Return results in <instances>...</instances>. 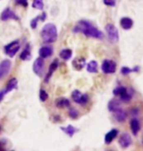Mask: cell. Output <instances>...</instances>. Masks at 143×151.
Wrapping results in <instances>:
<instances>
[{"mask_svg":"<svg viewBox=\"0 0 143 151\" xmlns=\"http://www.w3.org/2000/svg\"><path fill=\"white\" fill-rule=\"evenodd\" d=\"M41 38L45 43H53L57 40L58 32L56 26L52 23L46 24L41 29Z\"/></svg>","mask_w":143,"mask_h":151,"instance_id":"6da1fadb","label":"cell"},{"mask_svg":"<svg viewBox=\"0 0 143 151\" xmlns=\"http://www.w3.org/2000/svg\"><path fill=\"white\" fill-rule=\"evenodd\" d=\"M113 93L116 96H120L121 101L129 102L132 98L133 90L132 88H127L126 86H117L113 90Z\"/></svg>","mask_w":143,"mask_h":151,"instance_id":"7a4b0ae2","label":"cell"},{"mask_svg":"<svg viewBox=\"0 0 143 151\" xmlns=\"http://www.w3.org/2000/svg\"><path fill=\"white\" fill-rule=\"evenodd\" d=\"M83 34L87 37H92L96 39H102L104 37L103 32L100 31V29L95 28V27H93L91 24H89V25L86 27V29L83 32Z\"/></svg>","mask_w":143,"mask_h":151,"instance_id":"3957f363","label":"cell"},{"mask_svg":"<svg viewBox=\"0 0 143 151\" xmlns=\"http://www.w3.org/2000/svg\"><path fill=\"white\" fill-rule=\"evenodd\" d=\"M106 32H107V37L112 43H117L119 41V31L116 28V26L113 24H108L105 27Z\"/></svg>","mask_w":143,"mask_h":151,"instance_id":"277c9868","label":"cell"},{"mask_svg":"<svg viewBox=\"0 0 143 151\" xmlns=\"http://www.w3.org/2000/svg\"><path fill=\"white\" fill-rule=\"evenodd\" d=\"M101 69L102 72L104 74H114L116 71H117V64L113 60H108L106 59L103 61L102 65H101Z\"/></svg>","mask_w":143,"mask_h":151,"instance_id":"5b68a950","label":"cell"},{"mask_svg":"<svg viewBox=\"0 0 143 151\" xmlns=\"http://www.w3.org/2000/svg\"><path fill=\"white\" fill-rule=\"evenodd\" d=\"M19 49H20V42H19V40L12 41L11 43L7 44L4 47L5 53L7 54L9 57H11V58L16 55V53L19 51Z\"/></svg>","mask_w":143,"mask_h":151,"instance_id":"8992f818","label":"cell"},{"mask_svg":"<svg viewBox=\"0 0 143 151\" xmlns=\"http://www.w3.org/2000/svg\"><path fill=\"white\" fill-rule=\"evenodd\" d=\"M72 98L75 103L80 104V105H86L88 101V95L86 93H81L80 90L75 89L72 92Z\"/></svg>","mask_w":143,"mask_h":151,"instance_id":"52a82bcc","label":"cell"},{"mask_svg":"<svg viewBox=\"0 0 143 151\" xmlns=\"http://www.w3.org/2000/svg\"><path fill=\"white\" fill-rule=\"evenodd\" d=\"M132 139L129 132H123V134H121L120 138H119V144H120V146L123 149H126L127 147H129L132 145Z\"/></svg>","mask_w":143,"mask_h":151,"instance_id":"ba28073f","label":"cell"},{"mask_svg":"<svg viewBox=\"0 0 143 151\" xmlns=\"http://www.w3.org/2000/svg\"><path fill=\"white\" fill-rule=\"evenodd\" d=\"M12 67V63L10 60H3V61L0 63V80L4 78L6 76L9 74V72L11 70Z\"/></svg>","mask_w":143,"mask_h":151,"instance_id":"9c48e42d","label":"cell"},{"mask_svg":"<svg viewBox=\"0 0 143 151\" xmlns=\"http://www.w3.org/2000/svg\"><path fill=\"white\" fill-rule=\"evenodd\" d=\"M32 70L36 76L41 77L42 73H43V70H44V60H43V58L39 57V58L35 59V61H34V63H33V66H32Z\"/></svg>","mask_w":143,"mask_h":151,"instance_id":"30bf717a","label":"cell"},{"mask_svg":"<svg viewBox=\"0 0 143 151\" xmlns=\"http://www.w3.org/2000/svg\"><path fill=\"white\" fill-rule=\"evenodd\" d=\"M1 20L2 21H8V20H19V18L10 8H6L1 13Z\"/></svg>","mask_w":143,"mask_h":151,"instance_id":"8fae6325","label":"cell"},{"mask_svg":"<svg viewBox=\"0 0 143 151\" xmlns=\"http://www.w3.org/2000/svg\"><path fill=\"white\" fill-rule=\"evenodd\" d=\"M73 68L77 71H81L84 68V66L86 65V59L83 57H75V58L73 60Z\"/></svg>","mask_w":143,"mask_h":151,"instance_id":"7c38bea8","label":"cell"},{"mask_svg":"<svg viewBox=\"0 0 143 151\" xmlns=\"http://www.w3.org/2000/svg\"><path fill=\"white\" fill-rule=\"evenodd\" d=\"M59 64H60V63H59V61H58V59H54L53 61H52V63H51L50 66H49V70H48L46 76H45V78H44L45 83H48V81H49L51 76H52L54 72L57 70V68H58V66H59Z\"/></svg>","mask_w":143,"mask_h":151,"instance_id":"4fadbf2b","label":"cell"},{"mask_svg":"<svg viewBox=\"0 0 143 151\" xmlns=\"http://www.w3.org/2000/svg\"><path fill=\"white\" fill-rule=\"evenodd\" d=\"M113 113H114V116L116 118V120H117L119 123H124L127 118L126 112L121 109V108H119V109H117Z\"/></svg>","mask_w":143,"mask_h":151,"instance_id":"5bb4252c","label":"cell"},{"mask_svg":"<svg viewBox=\"0 0 143 151\" xmlns=\"http://www.w3.org/2000/svg\"><path fill=\"white\" fill-rule=\"evenodd\" d=\"M38 53L41 58H43V59L48 58V57H50L53 54V48L51 46H42L40 49H39Z\"/></svg>","mask_w":143,"mask_h":151,"instance_id":"9a60e30c","label":"cell"},{"mask_svg":"<svg viewBox=\"0 0 143 151\" xmlns=\"http://www.w3.org/2000/svg\"><path fill=\"white\" fill-rule=\"evenodd\" d=\"M119 134V131L116 129H111L110 132H108L107 134H105V137H104V140H105V143L106 144H110L112 141H113L116 137H117V135Z\"/></svg>","mask_w":143,"mask_h":151,"instance_id":"2e32d148","label":"cell"},{"mask_svg":"<svg viewBox=\"0 0 143 151\" xmlns=\"http://www.w3.org/2000/svg\"><path fill=\"white\" fill-rule=\"evenodd\" d=\"M130 129H132L133 135H137V134L140 131V123H139V121L136 119V118H133V119L130 120Z\"/></svg>","mask_w":143,"mask_h":151,"instance_id":"e0dca14e","label":"cell"},{"mask_svg":"<svg viewBox=\"0 0 143 151\" xmlns=\"http://www.w3.org/2000/svg\"><path fill=\"white\" fill-rule=\"evenodd\" d=\"M55 106L57 108H60V109H63V108H68L71 106V103H70L69 99H67L65 97H60L55 100Z\"/></svg>","mask_w":143,"mask_h":151,"instance_id":"ac0fdd59","label":"cell"},{"mask_svg":"<svg viewBox=\"0 0 143 151\" xmlns=\"http://www.w3.org/2000/svg\"><path fill=\"white\" fill-rule=\"evenodd\" d=\"M121 100H119V99H117V98H114V99H112V100H110L108 103L109 111L113 113L117 109H119V108H121Z\"/></svg>","mask_w":143,"mask_h":151,"instance_id":"d6986e66","label":"cell"},{"mask_svg":"<svg viewBox=\"0 0 143 151\" xmlns=\"http://www.w3.org/2000/svg\"><path fill=\"white\" fill-rule=\"evenodd\" d=\"M120 24L124 29H130L133 26V21L129 17H124L121 19Z\"/></svg>","mask_w":143,"mask_h":151,"instance_id":"ffe728a7","label":"cell"},{"mask_svg":"<svg viewBox=\"0 0 143 151\" xmlns=\"http://www.w3.org/2000/svg\"><path fill=\"white\" fill-rule=\"evenodd\" d=\"M61 131H63L66 134H68L69 137H74V134L78 132V129L73 127L71 125H69L68 127H61Z\"/></svg>","mask_w":143,"mask_h":151,"instance_id":"44dd1931","label":"cell"},{"mask_svg":"<svg viewBox=\"0 0 143 151\" xmlns=\"http://www.w3.org/2000/svg\"><path fill=\"white\" fill-rule=\"evenodd\" d=\"M17 86H18V81H17V78H11L10 81H8V83H7V86H6V91L8 92H10L11 90H13V89H16L17 88Z\"/></svg>","mask_w":143,"mask_h":151,"instance_id":"7402d4cb","label":"cell"},{"mask_svg":"<svg viewBox=\"0 0 143 151\" xmlns=\"http://www.w3.org/2000/svg\"><path fill=\"white\" fill-rule=\"evenodd\" d=\"M86 69L87 72H89V73H97V71H98V64H97L96 61L92 60V61H90L86 64Z\"/></svg>","mask_w":143,"mask_h":151,"instance_id":"603a6c76","label":"cell"},{"mask_svg":"<svg viewBox=\"0 0 143 151\" xmlns=\"http://www.w3.org/2000/svg\"><path fill=\"white\" fill-rule=\"evenodd\" d=\"M73 56V51L69 48H66V49H63L60 52V57L65 61H68V60L71 59V57Z\"/></svg>","mask_w":143,"mask_h":151,"instance_id":"cb8c5ba5","label":"cell"},{"mask_svg":"<svg viewBox=\"0 0 143 151\" xmlns=\"http://www.w3.org/2000/svg\"><path fill=\"white\" fill-rule=\"evenodd\" d=\"M20 58H21V60H23V61H28V60H29L30 58H32V53H30L29 45L23 50V52L21 53Z\"/></svg>","mask_w":143,"mask_h":151,"instance_id":"d4e9b609","label":"cell"},{"mask_svg":"<svg viewBox=\"0 0 143 151\" xmlns=\"http://www.w3.org/2000/svg\"><path fill=\"white\" fill-rule=\"evenodd\" d=\"M32 7L35 8V9H38V10H42L43 7H44L43 0H33Z\"/></svg>","mask_w":143,"mask_h":151,"instance_id":"484cf974","label":"cell"},{"mask_svg":"<svg viewBox=\"0 0 143 151\" xmlns=\"http://www.w3.org/2000/svg\"><path fill=\"white\" fill-rule=\"evenodd\" d=\"M39 99L42 102H45L48 99V94L44 89H40V91H39Z\"/></svg>","mask_w":143,"mask_h":151,"instance_id":"4316f807","label":"cell"},{"mask_svg":"<svg viewBox=\"0 0 143 151\" xmlns=\"http://www.w3.org/2000/svg\"><path fill=\"white\" fill-rule=\"evenodd\" d=\"M69 116L71 117L72 119H77L78 117V112L75 109V108H71L69 111Z\"/></svg>","mask_w":143,"mask_h":151,"instance_id":"83f0119b","label":"cell"},{"mask_svg":"<svg viewBox=\"0 0 143 151\" xmlns=\"http://www.w3.org/2000/svg\"><path fill=\"white\" fill-rule=\"evenodd\" d=\"M39 20V16L35 17L34 19H32V21H30V28H32V29H36V27H37V22Z\"/></svg>","mask_w":143,"mask_h":151,"instance_id":"f1b7e54d","label":"cell"},{"mask_svg":"<svg viewBox=\"0 0 143 151\" xmlns=\"http://www.w3.org/2000/svg\"><path fill=\"white\" fill-rule=\"evenodd\" d=\"M132 72V69H130L129 67H123V68L121 69V73L123 74V75H124V76L130 74Z\"/></svg>","mask_w":143,"mask_h":151,"instance_id":"f546056e","label":"cell"},{"mask_svg":"<svg viewBox=\"0 0 143 151\" xmlns=\"http://www.w3.org/2000/svg\"><path fill=\"white\" fill-rule=\"evenodd\" d=\"M103 2H104L105 5L110 6V7H114L116 3H117V0H103Z\"/></svg>","mask_w":143,"mask_h":151,"instance_id":"4dcf8cb0","label":"cell"},{"mask_svg":"<svg viewBox=\"0 0 143 151\" xmlns=\"http://www.w3.org/2000/svg\"><path fill=\"white\" fill-rule=\"evenodd\" d=\"M15 2L17 4L24 6V7H28V0H15Z\"/></svg>","mask_w":143,"mask_h":151,"instance_id":"1f68e13d","label":"cell"},{"mask_svg":"<svg viewBox=\"0 0 143 151\" xmlns=\"http://www.w3.org/2000/svg\"><path fill=\"white\" fill-rule=\"evenodd\" d=\"M6 93H7V91H6V89L1 90V91H0V102H1V101H2V99L4 98V96H5Z\"/></svg>","mask_w":143,"mask_h":151,"instance_id":"d6a6232c","label":"cell"},{"mask_svg":"<svg viewBox=\"0 0 143 151\" xmlns=\"http://www.w3.org/2000/svg\"><path fill=\"white\" fill-rule=\"evenodd\" d=\"M45 19H46V13H45V12H43V13H42V15H40V16H39V20H41L42 22H44Z\"/></svg>","mask_w":143,"mask_h":151,"instance_id":"836d02e7","label":"cell"},{"mask_svg":"<svg viewBox=\"0 0 143 151\" xmlns=\"http://www.w3.org/2000/svg\"><path fill=\"white\" fill-rule=\"evenodd\" d=\"M0 150H1V146H0Z\"/></svg>","mask_w":143,"mask_h":151,"instance_id":"e575fe53","label":"cell"},{"mask_svg":"<svg viewBox=\"0 0 143 151\" xmlns=\"http://www.w3.org/2000/svg\"><path fill=\"white\" fill-rule=\"evenodd\" d=\"M142 142H143V141H142Z\"/></svg>","mask_w":143,"mask_h":151,"instance_id":"d590c367","label":"cell"}]
</instances>
